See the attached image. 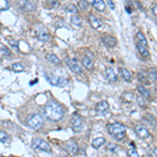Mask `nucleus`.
<instances>
[{"mask_svg":"<svg viewBox=\"0 0 157 157\" xmlns=\"http://www.w3.org/2000/svg\"><path fill=\"white\" fill-rule=\"evenodd\" d=\"M92 6L95 8V10H97L99 12H104L105 10V7H106V4L104 1H102V0H93L92 1Z\"/></svg>","mask_w":157,"mask_h":157,"instance_id":"nucleus-17","label":"nucleus"},{"mask_svg":"<svg viewBox=\"0 0 157 157\" xmlns=\"http://www.w3.org/2000/svg\"><path fill=\"white\" fill-rule=\"evenodd\" d=\"M151 10H152V13H153V14L157 17V4H154V5L152 6Z\"/></svg>","mask_w":157,"mask_h":157,"instance_id":"nucleus-36","label":"nucleus"},{"mask_svg":"<svg viewBox=\"0 0 157 157\" xmlns=\"http://www.w3.org/2000/svg\"><path fill=\"white\" fill-rule=\"evenodd\" d=\"M20 6L25 12H31L36 8V5L31 1H20Z\"/></svg>","mask_w":157,"mask_h":157,"instance_id":"nucleus-14","label":"nucleus"},{"mask_svg":"<svg viewBox=\"0 0 157 157\" xmlns=\"http://www.w3.org/2000/svg\"><path fill=\"white\" fill-rule=\"evenodd\" d=\"M35 35L42 42H48L50 39V35L48 31L42 25H37L35 27Z\"/></svg>","mask_w":157,"mask_h":157,"instance_id":"nucleus-5","label":"nucleus"},{"mask_svg":"<svg viewBox=\"0 0 157 157\" xmlns=\"http://www.w3.org/2000/svg\"><path fill=\"white\" fill-rule=\"evenodd\" d=\"M127 128L122 123H113V124L108 125V132L112 137H114L117 141H122L125 138Z\"/></svg>","mask_w":157,"mask_h":157,"instance_id":"nucleus-2","label":"nucleus"},{"mask_svg":"<svg viewBox=\"0 0 157 157\" xmlns=\"http://www.w3.org/2000/svg\"><path fill=\"white\" fill-rule=\"evenodd\" d=\"M0 52H1V54L3 55L4 57H6V58H10V57L12 56V52L8 49V47H6L3 44L0 45Z\"/></svg>","mask_w":157,"mask_h":157,"instance_id":"nucleus-25","label":"nucleus"},{"mask_svg":"<svg viewBox=\"0 0 157 157\" xmlns=\"http://www.w3.org/2000/svg\"><path fill=\"white\" fill-rule=\"evenodd\" d=\"M128 155L130 157H141V155H139L136 150H135V148H131V149L128 150Z\"/></svg>","mask_w":157,"mask_h":157,"instance_id":"nucleus-32","label":"nucleus"},{"mask_svg":"<svg viewBox=\"0 0 157 157\" xmlns=\"http://www.w3.org/2000/svg\"><path fill=\"white\" fill-rule=\"evenodd\" d=\"M31 148L42 152H46V153H49L52 151L50 146L41 138H34L33 141H31Z\"/></svg>","mask_w":157,"mask_h":157,"instance_id":"nucleus-4","label":"nucleus"},{"mask_svg":"<svg viewBox=\"0 0 157 157\" xmlns=\"http://www.w3.org/2000/svg\"><path fill=\"white\" fill-rule=\"evenodd\" d=\"M118 75H120V77L122 78L123 80L126 81V82H130V81L132 80V76H131L130 71L127 68H124V67H120V68L118 69Z\"/></svg>","mask_w":157,"mask_h":157,"instance_id":"nucleus-13","label":"nucleus"},{"mask_svg":"<svg viewBox=\"0 0 157 157\" xmlns=\"http://www.w3.org/2000/svg\"><path fill=\"white\" fill-rule=\"evenodd\" d=\"M108 5L110 6V8H111V10H114V8H115V4L113 3V1H108Z\"/></svg>","mask_w":157,"mask_h":157,"instance_id":"nucleus-37","label":"nucleus"},{"mask_svg":"<svg viewBox=\"0 0 157 157\" xmlns=\"http://www.w3.org/2000/svg\"><path fill=\"white\" fill-rule=\"evenodd\" d=\"M66 150L70 154H77L78 151V147L77 143H75V141H71V143H69L68 145L66 146Z\"/></svg>","mask_w":157,"mask_h":157,"instance_id":"nucleus-21","label":"nucleus"},{"mask_svg":"<svg viewBox=\"0 0 157 157\" xmlns=\"http://www.w3.org/2000/svg\"><path fill=\"white\" fill-rule=\"evenodd\" d=\"M148 73H149V78H151V80L157 82V70L155 68H150L148 70Z\"/></svg>","mask_w":157,"mask_h":157,"instance_id":"nucleus-29","label":"nucleus"},{"mask_svg":"<svg viewBox=\"0 0 157 157\" xmlns=\"http://www.w3.org/2000/svg\"><path fill=\"white\" fill-rule=\"evenodd\" d=\"M0 157H5V156H0Z\"/></svg>","mask_w":157,"mask_h":157,"instance_id":"nucleus-41","label":"nucleus"},{"mask_svg":"<svg viewBox=\"0 0 157 157\" xmlns=\"http://www.w3.org/2000/svg\"><path fill=\"white\" fill-rule=\"evenodd\" d=\"M66 10L68 13H73V14H77L78 13L77 7H76V5H73V4H68V5L66 6Z\"/></svg>","mask_w":157,"mask_h":157,"instance_id":"nucleus-33","label":"nucleus"},{"mask_svg":"<svg viewBox=\"0 0 157 157\" xmlns=\"http://www.w3.org/2000/svg\"><path fill=\"white\" fill-rule=\"evenodd\" d=\"M136 101H137V104L139 105V107L141 108H145L146 106H147V102H146V99L143 96H141V95H138V96L136 97Z\"/></svg>","mask_w":157,"mask_h":157,"instance_id":"nucleus-30","label":"nucleus"},{"mask_svg":"<svg viewBox=\"0 0 157 157\" xmlns=\"http://www.w3.org/2000/svg\"><path fill=\"white\" fill-rule=\"evenodd\" d=\"M43 123H44V117L43 115L40 113L31 114V115L26 118V120H25L26 126L31 129H34V130H37L40 127L43 126Z\"/></svg>","mask_w":157,"mask_h":157,"instance_id":"nucleus-3","label":"nucleus"},{"mask_svg":"<svg viewBox=\"0 0 157 157\" xmlns=\"http://www.w3.org/2000/svg\"><path fill=\"white\" fill-rule=\"evenodd\" d=\"M44 115L47 120L52 122L61 120L64 116V108L55 101H50L44 106Z\"/></svg>","mask_w":157,"mask_h":157,"instance_id":"nucleus-1","label":"nucleus"},{"mask_svg":"<svg viewBox=\"0 0 157 157\" xmlns=\"http://www.w3.org/2000/svg\"><path fill=\"white\" fill-rule=\"evenodd\" d=\"M153 154H154V156H155V157H157V148H155V149H154V151H153Z\"/></svg>","mask_w":157,"mask_h":157,"instance_id":"nucleus-38","label":"nucleus"},{"mask_svg":"<svg viewBox=\"0 0 157 157\" xmlns=\"http://www.w3.org/2000/svg\"><path fill=\"white\" fill-rule=\"evenodd\" d=\"M65 62H66V64L68 65V67L70 68L71 71H73V73H83L82 65H81V63L78 62L77 59H68L67 58L66 60H65Z\"/></svg>","mask_w":157,"mask_h":157,"instance_id":"nucleus-7","label":"nucleus"},{"mask_svg":"<svg viewBox=\"0 0 157 157\" xmlns=\"http://www.w3.org/2000/svg\"><path fill=\"white\" fill-rule=\"evenodd\" d=\"M106 144V139L104 138V137H97V138L93 139L92 141V147L94 148V149H99V148H101L103 145H105Z\"/></svg>","mask_w":157,"mask_h":157,"instance_id":"nucleus-20","label":"nucleus"},{"mask_svg":"<svg viewBox=\"0 0 157 157\" xmlns=\"http://www.w3.org/2000/svg\"><path fill=\"white\" fill-rule=\"evenodd\" d=\"M89 22H90V25L94 29H101L103 27V21L99 17L94 16V15H90L89 16Z\"/></svg>","mask_w":157,"mask_h":157,"instance_id":"nucleus-10","label":"nucleus"},{"mask_svg":"<svg viewBox=\"0 0 157 157\" xmlns=\"http://www.w3.org/2000/svg\"><path fill=\"white\" fill-rule=\"evenodd\" d=\"M6 40H7L8 44H10V45L13 47V49H14V50H17V52H19L18 42H17L16 40H15V39H13V38H10V37H7V38H6Z\"/></svg>","mask_w":157,"mask_h":157,"instance_id":"nucleus-26","label":"nucleus"},{"mask_svg":"<svg viewBox=\"0 0 157 157\" xmlns=\"http://www.w3.org/2000/svg\"><path fill=\"white\" fill-rule=\"evenodd\" d=\"M61 157H67V156H61Z\"/></svg>","mask_w":157,"mask_h":157,"instance_id":"nucleus-40","label":"nucleus"},{"mask_svg":"<svg viewBox=\"0 0 157 157\" xmlns=\"http://www.w3.org/2000/svg\"><path fill=\"white\" fill-rule=\"evenodd\" d=\"M12 69L15 73H22L24 70V66H23L21 63H14L12 65Z\"/></svg>","mask_w":157,"mask_h":157,"instance_id":"nucleus-27","label":"nucleus"},{"mask_svg":"<svg viewBox=\"0 0 157 157\" xmlns=\"http://www.w3.org/2000/svg\"><path fill=\"white\" fill-rule=\"evenodd\" d=\"M78 6H80L82 10H87L89 6V3L87 1H85V0H81V1H78Z\"/></svg>","mask_w":157,"mask_h":157,"instance_id":"nucleus-34","label":"nucleus"},{"mask_svg":"<svg viewBox=\"0 0 157 157\" xmlns=\"http://www.w3.org/2000/svg\"><path fill=\"white\" fill-rule=\"evenodd\" d=\"M136 47L138 49V52H141V55L143 57H149L150 56V52H148V49L146 47H144L143 45H141L139 43H136Z\"/></svg>","mask_w":157,"mask_h":157,"instance_id":"nucleus-24","label":"nucleus"},{"mask_svg":"<svg viewBox=\"0 0 157 157\" xmlns=\"http://www.w3.org/2000/svg\"><path fill=\"white\" fill-rule=\"evenodd\" d=\"M102 41H103V43L105 44L106 46H108V47H114V46L116 45V43H117L115 38L109 35L104 36V37L102 38Z\"/></svg>","mask_w":157,"mask_h":157,"instance_id":"nucleus-11","label":"nucleus"},{"mask_svg":"<svg viewBox=\"0 0 157 157\" xmlns=\"http://www.w3.org/2000/svg\"><path fill=\"white\" fill-rule=\"evenodd\" d=\"M82 64H83V66H84L85 68L88 69V70H91V69H93V66H94L92 59L88 58L87 56H85L84 58L82 59Z\"/></svg>","mask_w":157,"mask_h":157,"instance_id":"nucleus-16","label":"nucleus"},{"mask_svg":"<svg viewBox=\"0 0 157 157\" xmlns=\"http://www.w3.org/2000/svg\"><path fill=\"white\" fill-rule=\"evenodd\" d=\"M137 91H138L139 95L143 97H147V99H150L151 97V94H150V91L148 90L147 88H146L145 86H143V85H139L138 87H137Z\"/></svg>","mask_w":157,"mask_h":157,"instance_id":"nucleus-19","label":"nucleus"},{"mask_svg":"<svg viewBox=\"0 0 157 157\" xmlns=\"http://www.w3.org/2000/svg\"><path fill=\"white\" fill-rule=\"evenodd\" d=\"M0 26H1V24H0Z\"/></svg>","mask_w":157,"mask_h":157,"instance_id":"nucleus-42","label":"nucleus"},{"mask_svg":"<svg viewBox=\"0 0 157 157\" xmlns=\"http://www.w3.org/2000/svg\"><path fill=\"white\" fill-rule=\"evenodd\" d=\"M106 78L109 82H116L117 81V76L114 73V70L111 67H107L106 68Z\"/></svg>","mask_w":157,"mask_h":157,"instance_id":"nucleus-15","label":"nucleus"},{"mask_svg":"<svg viewBox=\"0 0 157 157\" xmlns=\"http://www.w3.org/2000/svg\"><path fill=\"white\" fill-rule=\"evenodd\" d=\"M138 80L141 81V82H143L144 84H149V81L147 80V78H146V77L144 75H141V73H138Z\"/></svg>","mask_w":157,"mask_h":157,"instance_id":"nucleus-35","label":"nucleus"},{"mask_svg":"<svg viewBox=\"0 0 157 157\" xmlns=\"http://www.w3.org/2000/svg\"><path fill=\"white\" fill-rule=\"evenodd\" d=\"M136 39H137V43H139L141 45H143L144 47H146L147 48L148 47V41H147V39H146V37H145V35H144L141 31H138V33L136 34Z\"/></svg>","mask_w":157,"mask_h":157,"instance_id":"nucleus-18","label":"nucleus"},{"mask_svg":"<svg viewBox=\"0 0 157 157\" xmlns=\"http://www.w3.org/2000/svg\"><path fill=\"white\" fill-rule=\"evenodd\" d=\"M46 59H47V60L54 65L60 64V60H59V58L55 54H47L46 55Z\"/></svg>","mask_w":157,"mask_h":157,"instance_id":"nucleus-22","label":"nucleus"},{"mask_svg":"<svg viewBox=\"0 0 157 157\" xmlns=\"http://www.w3.org/2000/svg\"><path fill=\"white\" fill-rule=\"evenodd\" d=\"M107 149L109 150V151L113 152V153H117V152L120 150V147L116 146L115 144H108V145H107Z\"/></svg>","mask_w":157,"mask_h":157,"instance_id":"nucleus-28","label":"nucleus"},{"mask_svg":"<svg viewBox=\"0 0 157 157\" xmlns=\"http://www.w3.org/2000/svg\"><path fill=\"white\" fill-rule=\"evenodd\" d=\"M46 78L47 81L50 83L52 85L54 86H60V87H63L67 84V80L65 78H61V77H58V76L54 75V73H50V75H46Z\"/></svg>","mask_w":157,"mask_h":157,"instance_id":"nucleus-6","label":"nucleus"},{"mask_svg":"<svg viewBox=\"0 0 157 157\" xmlns=\"http://www.w3.org/2000/svg\"><path fill=\"white\" fill-rule=\"evenodd\" d=\"M0 62H1V57H0Z\"/></svg>","mask_w":157,"mask_h":157,"instance_id":"nucleus-39","label":"nucleus"},{"mask_svg":"<svg viewBox=\"0 0 157 157\" xmlns=\"http://www.w3.org/2000/svg\"><path fill=\"white\" fill-rule=\"evenodd\" d=\"M71 125H73V129L76 132H80L83 129V126H84L83 118L78 114H73V118H71Z\"/></svg>","mask_w":157,"mask_h":157,"instance_id":"nucleus-8","label":"nucleus"},{"mask_svg":"<svg viewBox=\"0 0 157 157\" xmlns=\"http://www.w3.org/2000/svg\"><path fill=\"white\" fill-rule=\"evenodd\" d=\"M109 110H110L109 104L106 101L99 102V103H97V105L95 106V112H96V114H99V115H104V114L108 113Z\"/></svg>","mask_w":157,"mask_h":157,"instance_id":"nucleus-9","label":"nucleus"},{"mask_svg":"<svg viewBox=\"0 0 157 157\" xmlns=\"http://www.w3.org/2000/svg\"><path fill=\"white\" fill-rule=\"evenodd\" d=\"M70 21L73 25H76V26H78V27L82 26V18H81L80 16H78V15H73V16L71 17Z\"/></svg>","mask_w":157,"mask_h":157,"instance_id":"nucleus-23","label":"nucleus"},{"mask_svg":"<svg viewBox=\"0 0 157 157\" xmlns=\"http://www.w3.org/2000/svg\"><path fill=\"white\" fill-rule=\"evenodd\" d=\"M8 141V135L6 132H4V131H0V141H1L2 144H6Z\"/></svg>","mask_w":157,"mask_h":157,"instance_id":"nucleus-31","label":"nucleus"},{"mask_svg":"<svg viewBox=\"0 0 157 157\" xmlns=\"http://www.w3.org/2000/svg\"><path fill=\"white\" fill-rule=\"evenodd\" d=\"M135 132H136V134L143 139L148 138V137L150 136V133H149V131H148V129H146L145 127H143V126L135 127Z\"/></svg>","mask_w":157,"mask_h":157,"instance_id":"nucleus-12","label":"nucleus"}]
</instances>
